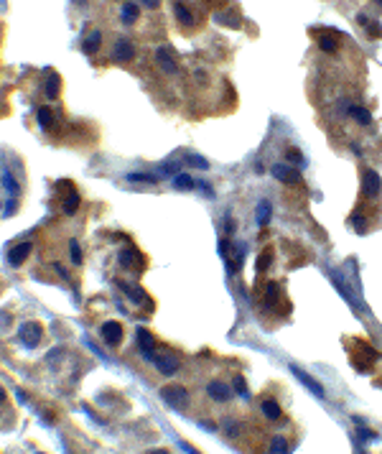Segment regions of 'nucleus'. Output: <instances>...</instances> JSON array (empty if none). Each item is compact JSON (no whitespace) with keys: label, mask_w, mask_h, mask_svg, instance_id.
I'll list each match as a JSON object with an SVG mask.
<instances>
[{"label":"nucleus","mask_w":382,"mask_h":454,"mask_svg":"<svg viewBox=\"0 0 382 454\" xmlns=\"http://www.w3.org/2000/svg\"><path fill=\"white\" fill-rule=\"evenodd\" d=\"M379 191H382V179H379V174L372 171V168H364V171H362V194H364L367 199H374V196H379Z\"/></svg>","instance_id":"f257e3e1"},{"label":"nucleus","mask_w":382,"mask_h":454,"mask_svg":"<svg viewBox=\"0 0 382 454\" xmlns=\"http://www.w3.org/2000/svg\"><path fill=\"white\" fill-rule=\"evenodd\" d=\"M161 395H163V401H166L168 406H173V408H183V406L188 403V393H186V388H181V385H166V388H161Z\"/></svg>","instance_id":"f03ea898"},{"label":"nucleus","mask_w":382,"mask_h":454,"mask_svg":"<svg viewBox=\"0 0 382 454\" xmlns=\"http://www.w3.org/2000/svg\"><path fill=\"white\" fill-rule=\"evenodd\" d=\"M135 342H138V350L145 360H153L155 357V337L148 332V329H138L135 332Z\"/></svg>","instance_id":"7ed1b4c3"},{"label":"nucleus","mask_w":382,"mask_h":454,"mask_svg":"<svg viewBox=\"0 0 382 454\" xmlns=\"http://www.w3.org/2000/svg\"><path fill=\"white\" fill-rule=\"evenodd\" d=\"M18 339H21L26 347H36L39 339H41V327H39L36 322H26V324H21V329H18Z\"/></svg>","instance_id":"20e7f679"},{"label":"nucleus","mask_w":382,"mask_h":454,"mask_svg":"<svg viewBox=\"0 0 382 454\" xmlns=\"http://www.w3.org/2000/svg\"><path fill=\"white\" fill-rule=\"evenodd\" d=\"M270 171H273V176H275L278 181H283V184H298V181H301V174H298V168H296V166H288V163H275Z\"/></svg>","instance_id":"39448f33"},{"label":"nucleus","mask_w":382,"mask_h":454,"mask_svg":"<svg viewBox=\"0 0 382 454\" xmlns=\"http://www.w3.org/2000/svg\"><path fill=\"white\" fill-rule=\"evenodd\" d=\"M117 263H120L125 271H138L140 263H143V258H140V253H138L135 248H122V250L117 253Z\"/></svg>","instance_id":"423d86ee"},{"label":"nucleus","mask_w":382,"mask_h":454,"mask_svg":"<svg viewBox=\"0 0 382 454\" xmlns=\"http://www.w3.org/2000/svg\"><path fill=\"white\" fill-rule=\"evenodd\" d=\"M153 362H155L158 373H163V375H173L178 370V357H173L171 352H158L153 357Z\"/></svg>","instance_id":"0eeeda50"},{"label":"nucleus","mask_w":382,"mask_h":454,"mask_svg":"<svg viewBox=\"0 0 382 454\" xmlns=\"http://www.w3.org/2000/svg\"><path fill=\"white\" fill-rule=\"evenodd\" d=\"M117 286L125 291V296L130 299V301H135V304H143V306H148V309H153V301L140 291V286H133V283H125V281H117Z\"/></svg>","instance_id":"6e6552de"},{"label":"nucleus","mask_w":382,"mask_h":454,"mask_svg":"<svg viewBox=\"0 0 382 454\" xmlns=\"http://www.w3.org/2000/svg\"><path fill=\"white\" fill-rule=\"evenodd\" d=\"M100 334H102V339L110 347H117V342L122 339V327H120V322H105L102 329H100Z\"/></svg>","instance_id":"1a4fd4ad"},{"label":"nucleus","mask_w":382,"mask_h":454,"mask_svg":"<svg viewBox=\"0 0 382 454\" xmlns=\"http://www.w3.org/2000/svg\"><path fill=\"white\" fill-rule=\"evenodd\" d=\"M155 62H158V67H161L166 74H176V72H178V62H176V56H173L168 49H163V46L155 51Z\"/></svg>","instance_id":"9d476101"},{"label":"nucleus","mask_w":382,"mask_h":454,"mask_svg":"<svg viewBox=\"0 0 382 454\" xmlns=\"http://www.w3.org/2000/svg\"><path fill=\"white\" fill-rule=\"evenodd\" d=\"M278 301H280V283H275V281L265 283V289H263V306L265 309H275Z\"/></svg>","instance_id":"9b49d317"},{"label":"nucleus","mask_w":382,"mask_h":454,"mask_svg":"<svg viewBox=\"0 0 382 454\" xmlns=\"http://www.w3.org/2000/svg\"><path fill=\"white\" fill-rule=\"evenodd\" d=\"M316 36H319V46H321V51H326V54H334L336 51V44H339V34L336 31H316Z\"/></svg>","instance_id":"f8f14e48"},{"label":"nucleus","mask_w":382,"mask_h":454,"mask_svg":"<svg viewBox=\"0 0 382 454\" xmlns=\"http://www.w3.org/2000/svg\"><path fill=\"white\" fill-rule=\"evenodd\" d=\"M291 370H293V375H296V378H298V380H301V383H303V385H306L313 395H321V398H324V385H321V383H316V380H313L308 373H303L301 367H291Z\"/></svg>","instance_id":"ddd939ff"},{"label":"nucleus","mask_w":382,"mask_h":454,"mask_svg":"<svg viewBox=\"0 0 382 454\" xmlns=\"http://www.w3.org/2000/svg\"><path fill=\"white\" fill-rule=\"evenodd\" d=\"M115 59H117V62H133V59H135V46H133L130 41L120 39V41L115 44Z\"/></svg>","instance_id":"4468645a"},{"label":"nucleus","mask_w":382,"mask_h":454,"mask_svg":"<svg viewBox=\"0 0 382 454\" xmlns=\"http://www.w3.org/2000/svg\"><path fill=\"white\" fill-rule=\"evenodd\" d=\"M209 395H212L214 401L225 403V401H230V398H232V390H230V385H227V383L214 380V383H209Z\"/></svg>","instance_id":"2eb2a0df"},{"label":"nucleus","mask_w":382,"mask_h":454,"mask_svg":"<svg viewBox=\"0 0 382 454\" xmlns=\"http://www.w3.org/2000/svg\"><path fill=\"white\" fill-rule=\"evenodd\" d=\"M346 112H349L357 123H362L364 128H372V125H374V120H372L369 110H364V107H359V105H349V107H346Z\"/></svg>","instance_id":"dca6fc26"},{"label":"nucleus","mask_w":382,"mask_h":454,"mask_svg":"<svg viewBox=\"0 0 382 454\" xmlns=\"http://www.w3.org/2000/svg\"><path fill=\"white\" fill-rule=\"evenodd\" d=\"M31 248H34L31 243H21V245H16V248L11 250L8 261H11L13 266H21V263H23V261H26V258L31 256Z\"/></svg>","instance_id":"f3484780"},{"label":"nucleus","mask_w":382,"mask_h":454,"mask_svg":"<svg viewBox=\"0 0 382 454\" xmlns=\"http://www.w3.org/2000/svg\"><path fill=\"white\" fill-rule=\"evenodd\" d=\"M173 13H176L178 23H183L186 29H188V26H194V13H191L183 3H176V6H173Z\"/></svg>","instance_id":"a211bd4d"},{"label":"nucleus","mask_w":382,"mask_h":454,"mask_svg":"<svg viewBox=\"0 0 382 454\" xmlns=\"http://www.w3.org/2000/svg\"><path fill=\"white\" fill-rule=\"evenodd\" d=\"M273 261H275V253H273V248H265L260 256H258V273H263V271H268L270 266H273Z\"/></svg>","instance_id":"6ab92c4d"},{"label":"nucleus","mask_w":382,"mask_h":454,"mask_svg":"<svg viewBox=\"0 0 382 454\" xmlns=\"http://www.w3.org/2000/svg\"><path fill=\"white\" fill-rule=\"evenodd\" d=\"M260 408H263V413H265L270 421L280 418V406H278V401H273V398H265V401L260 403Z\"/></svg>","instance_id":"aec40b11"},{"label":"nucleus","mask_w":382,"mask_h":454,"mask_svg":"<svg viewBox=\"0 0 382 454\" xmlns=\"http://www.w3.org/2000/svg\"><path fill=\"white\" fill-rule=\"evenodd\" d=\"M138 16H140L138 3H125V6H122V21H125L128 26H133V23L138 21Z\"/></svg>","instance_id":"412c9836"},{"label":"nucleus","mask_w":382,"mask_h":454,"mask_svg":"<svg viewBox=\"0 0 382 454\" xmlns=\"http://www.w3.org/2000/svg\"><path fill=\"white\" fill-rule=\"evenodd\" d=\"M59 90H61V79H59V74H49V79H46V97H49V100H56Z\"/></svg>","instance_id":"4be33fe9"},{"label":"nucleus","mask_w":382,"mask_h":454,"mask_svg":"<svg viewBox=\"0 0 382 454\" xmlns=\"http://www.w3.org/2000/svg\"><path fill=\"white\" fill-rule=\"evenodd\" d=\"M100 44H102V34H100V31H92V34L84 39V51H87V54H94V51L100 49Z\"/></svg>","instance_id":"5701e85b"},{"label":"nucleus","mask_w":382,"mask_h":454,"mask_svg":"<svg viewBox=\"0 0 382 454\" xmlns=\"http://www.w3.org/2000/svg\"><path fill=\"white\" fill-rule=\"evenodd\" d=\"M39 125L44 128V130H51L54 128V112L49 110V107H39Z\"/></svg>","instance_id":"b1692460"},{"label":"nucleus","mask_w":382,"mask_h":454,"mask_svg":"<svg viewBox=\"0 0 382 454\" xmlns=\"http://www.w3.org/2000/svg\"><path fill=\"white\" fill-rule=\"evenodd\" d=\"M61 207H64V214H77V209H79V194H77V191H69Z\"/></svg>","instance_id":"393cba45"},{"label":"nucleus","mask_w":382,"mask_h":454,"mask_svg":"<svg viewBox=\"0 0 382 454\" xmlns=\"http://www.w3.org/2000/svg\"><path fill=\"white\" fill-rule=\"evenodd\" d=\"M173 184H176V189H181V191H188V189L197 186V181L191 179L188 174H176V176H173Z\"/></svg>","instance_id":"a878e982"},{"label":"nucleus","mask_w":382,"mask_h":454,"mask_svg":"<svg viewBox=\"0 0 382 454\" xmlns=\"http://www.w3.org/2000/svg\"><path fill=\"white\" fill-rule=\"evenodd\" d=\"M3 186H6L8 196H13V199H16V194H18V181L13 179V174H11L8 168L3 171Z\"/></svg>","instance_id":"bb28decb"},{"label":"nucleus","mask_w":382,"mask_h":454,"mask_svg":"<svg viewBox=\"0 0 382 454\" xmlns=\"http://www.w3.org/2000/svg\"><path fill=\"white\" fill-rule=\"evenodd\" d=\"M270 212H273L270 202H260V207H258V224H260V227H265V224H268Z\"/></svg>","instance_id":"cd10ccee"},{"label":"nucleus","mask_w":382,"mask_h":454,"mask_svg":"<svg viewBox=\"0 0 382 454\" xmlns=\"http://www.w3.org/2000/svg\"><path fill=\"white\" fill-rule=\"evenodd\" d=\"M186 163H191L194 168H202V171L209 168V161H207L204 156H197V153H188V156H186Z\"/></svg>","instance_id":"c85d7f7f"},{"label":"nucleus","mask_w":382,"mask_h":454,"mask_svg":"<svg viewBox=\"0 0 382 454\" xmlns=\"http://www.w3.org/2000/svg\"><path fill=\"white\" fill-rule=\"evenodd\" d=\"M349 224L354 227V230H357V233H364V230H367V219H364V217H362L359 212H354V214H352V219H349Z\"/></svg>","instance_id":"c756f323"},{"label":"nucleus","mask_w":382,"mask_h":454,"mask_svg":"<svg viewBox=\"0 0 382 454\" xmlns=\"http://www.w3.org/2000/svg\"><path fill=\"white\" fill-rule=\"evenodd\" d=\"M270 454H288V444H285V439L275 436L273 444H270Z\"/></svg>","instance_id":"7c9ffc66"},{"label":"nucleus","mask_w":382,"mask_h":454,"mask_svg":"<svg viewBox=\"0 0 382 454\" xmlns=\"http://www.w3.org/2000/svg\"><path fill=\"white\" fill-rule=\"evenodd\" d=\"M128 179L130 181H140V184H155L158 181V176H153V174H128Z\"/></svg>","instance_id":"2f4dec72"},{"label":"nucleus","mask_w":382,"mask_h":454,"mask_svg":"<svg viewBox=\"0 0 382 454\" xmlns=\"http://www.w3.org/2000/svg\"><path fill=\"white\" fill-rule=\"evenodd\" d=\"M285 158H288L293 166H301V163H303V153H301L298 148H288V151H285Z\"/></svg>","instance_id":"473e14b6"},{"label":"nucleus","mask_w":382,"mask_h":454,"mask_svg":"<svg viewBox=\"0 0 382 454\" xmlns=\"http://www.w3.org/2000/svg\"><path fill=\"white\" fill-rule=\"evenodd\" d=\"M69 248H72V250H69V253H72V261L79 266V263H82V248H79V243H77V240H72V243H69Z\"/></svg>","instance_id":"72a5a7b5"},{"label":"nucleus","mask_w":382,"mask_h":454,"mask_svg":"<svg viewBox=\"0 0 382 454\" xmlns=\"http://www.w3.org/2000/svg\"><path fill=\"white\" fill-rule=\"evenodd\" d=\"M367 31H369V36H372V39H379V36H382V29H379L374 21H369V23H367Z\"/></svg>","instance_id":"f704fd0d"},{"label":"nucleus","mask_w":382,"mask_h":454,"mask_svg":"<svg viewBox=\"0 0 382 454\" xmlns=\"http://www.w3.org/2000/svg\"><path fill=\"white\" fill-rule=\"evenodd\" d=\"M181 163H163V174H178Z\"/></svg>","instance_id":"c9c22d12"},{"label":"nucleus","mask_w":382,"mask_h":454,"mask_svg":"<svg viewBox=\"0 0 382 454\" xmlns=\"http://www.w3.org/2000/svg\"><path fill=\"white\" fill-rule=\"evenodd\" d=\"M359 439L369 441V439H377V434H372V431H367V429H359Z\"/></svg>","instance_id":"e433bc0d"},{"label":"nucleus","mask_w":382,"mask_h":454,"mask_svg":"<svg viewBox=\"0 0 382 454\" xmlns=\"http://www.w3.org/2000/svg\"><path fill=\"white\" fill-rule=\"evenodd\" d=\"M225 233H227V235H232V233H235V222H232V217H227V219H225Z\"/></svg>","instance_id":"4c0bfd02"},{"label":"nucleus","mask_w":382,"mask_h":454,"mask_svg":"<svg viewBox=\"0 0 382 454\" xmlns=\"http://www.w3.org/2000/svg\"><path fill=\"white\" fill-rule=\"evenodd\" d=\"M51 268H54V271H56V273H59V276H61V278H69V273H67V271H64V266H61V263H54V266H51Z\"/></svg>","instance_id":"58836bf2"},{"label":"nucleus","mask_w":382,"mask_h":454,"mask_svg":"<svg viewBox=\"0 0 382 454\" xmlns=\"http://www.w3.org/2000/svg\"><path fill=\"white\" fill-rule=\"evenodd\" d=\"M138 3H140V6H145V8H158L161 0H138Z\"/></svg>","instance_id":"ea45409f"},{"label":"nucleus","mask_w":382,"mask_h":454,"mask_svg":"<svg viewBox=\"0 0 382 454\" xmlns=\"http://www.w3.org/2000/svg\"><path fill=\"white\" fill-rule=\"evenodd\" d=\"M0 403H6V390L0 388Z\"/></svg>","instance_id":"a19ab883"},{"label":"nucleus","mask_w":382,"mask_h":454,"mask_svg":"<svg viewBox=\"0 0 382 454\" xmlns=\"http://www.w3.org/2000/svg\"><path fill=\"white\" fill-rule=\"evenodd\" d=\"M150 454H168V451H163V449H158V451H150Z\"/></svg>","instance_id":"79ce46f5"},{"label":"nucleus","mask_w":382,"mask_h":454,"mask_svg":"<svg viewBox=\"0 0 382 454\" xmlns=\"http://www.w3.org/2000/svg\"><path fill=\"white\" fill-rule=\"evenodd\" d=\"M374 3H377V6H382V0H374Z\"/></svg>","instance_id":"37998d69"}]
</instances>
